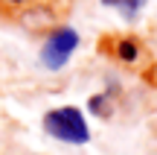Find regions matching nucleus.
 Masks as SVG:
<instances>
[{"label": "nucleus", "mask_w": 157, "mask_h": 155, "mask_svg": "<svg viewBox=\"0 0 157 155\" xmlns=\"http://www.w3.org/2000/svg\"><path fill=\"white\" fill-rule=\"evenodd\" d=\"M105 100H108V97H93V100H90V108H93L96 114H108V108H105Z\"/></svg>", "instance_id": "39448f33"}, {"label": "nucleus", "mask_w": 157, "mask_h": 155, "mask_svg": "<svg viewBox=\"0 0 157 155\" xmlns=\"http://www.w3.org/2000/svg\"><path fill=\"white\" fill-rule=\"evenodd\" d=\"M44 129L58 141H67V144H87L90 132L87 123H84L82 111L78 108H56L44 117Z\"/></svg>", "instance_id": "f257e3e1"}, {"label": "nucleus", "mask_w": 157, "mask_h": 155, "mask_svg": "<svg viewBox=\"0 0 157 155\" xmlns=\"http://www.w3.org/2000/svg\"><path fill=\"white\" fill-rule=\"evenodd\" d=\"M117 50H119V59H125V62H134L137 53H140V47H137L134 41H119Z\"/></svg>", "instance_id": "20e7f679"}, {"label": "nucleus", "mask_w": 157, "mask_h": 155, "mask_svg": "<svg viewBox=\"0 0 157 155\" xmlns=\"http://www.w3.org/2000/svg\"><path fill=\"white\" fill-rule=\"evenodd\" d=\"M76 47H78V32L70 29V27H61V29H56V32L47 38L44 50H41V62L50 70H58V67H64V64L70 62Z\"/></svg>", "instance_id": "f03ea898"}, {"label": "nucleus", "mask_w": 157, "mask_h": 155, "mask_svg": "<svg viewBox=\"0 0 157 155\" xmlns=\"http://www.w3.org/2000/svg\"><path fill=\"white\" fill-rule=\"evenodd\" d=\"M12 3H23V0H12Z\"/></svg>", "instance_id": "423d86ee"}, {"label": "nucleus", "mask_w": 157, "mask_h": 155, "mask_svg": "<svg viewBox=\"0 0 157 155\" xmlns=\"http://www.w3.org/2000/svg\"><path fill=\"white\" fill-rule=\"evenodd\" d=\"M105 6H113V9H119L122 15H128V18H134L137 12L146 6V0H102Z\"/></svg>", "instance_id": "7ed1b4c3"}]
</instances>
